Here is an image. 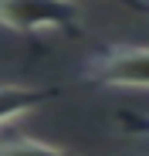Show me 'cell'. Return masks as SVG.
Listing matches in <instances>:
<instances>
[{"mask_svg":"<svg viewBox=\"0 0 149 156\" xmlns=\"http://www.w3.org/2000/svg\"><path fill=\"white\" fill-rule=\"evenodd\" d=\"M78 24V0H0V27L14 34H71Z\"/></svg>","mask_w":149,"mask_h":156,"instance_id":"6da1fadb","label":"cell"},{"mask_svg":"<svg viewBox=\"0 0 149 156\" xmlns=\"http://www.w3.org/2000/svg\"><path fill=\"white\" fill-rule=\"evenodd\" d=\"M81 78L98 88H149V44H109L81 61Z\"/></svg>","mask_w":149,"mask_h":156,"instance_id":"7a4b0ae2","label":"cell"},{"mask_svg":"<svg viewBox=\"0 0 149 156\" xmlns=\"http://www.w3.org/2000/svg\"><path fill=\"white\" fill-rule=\"evenodd\" d=\"M54 88H37V85H14L0 82V129L24 119L31 109H37L44 98H51Z\"/></svg>","mask_w":149,"mask_h":156,"instance_id":"3957f363","label":"cell"},{"mask_svg":"<svg viewBox=\"0 0 149 156\" xmlns=\"http://www.w3.org/2000/svg\"><path fill=\"white\" fill-rule=\"evenodd\" d=\"M0 156H74L64 146L44 143L34 136H4L0 139Z\"/></svg>","mask_w":149,"mask_h":156,"instance_id":"277c9868","label":"cell"},{"mask_svg":"<svg viewBox=\"0 0 149 156\" xmlns=\"http://www.w3.org/2000/svg\"><path fill=\"white\" fill-rule=\"evenodd\" d=\"M122 122H126L129 133H136V136H149V115H122Z\"/></svg>","mask_w":149,"mask_h":156,"instance_id":"5b68a950","label":"cell"},{"mask_svg":"<svg viewBox=\"0 0 149 156\" xmlns=\"http://www.w3.org/2000/svg\"><path fill=\"white\" fill-rule=\"evenodd\" d=\"M136 4H139V7H149V0H136Z\"/></svg>","mask_w":149,"mask_h":156,"instance_id":"8992f818","label":"cell"}]
</instances>
